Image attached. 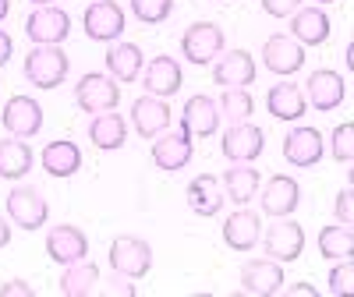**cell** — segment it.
Masks as SVG:
<instances>
[{
	"label": "cell",
	"instance_id": "obj_1",
	"mask_svg": "<svg viewBox=\"0 0 354 297\" xmlns=\"http://www.w3.org/2000/svg\"><path fill=\"white\" fill-rule=\"evenodd\" d=\"M68 71H71V61H68V53L61 46H32L28 57H25V78L36 88L64 85Z\"/></svg>",
	"mask_w": 354,
	"mask_h": 297
},
{
	"label": "cell",
	"instance_id": "obj_2",
	"mask_svg": "<svg viewBox=\"0 0 354 297\" xmlns=\"http://www.w3.org/2000/svg\"><path fill=\"white\" fill-rule=\"evenodd\" d=\"M106 258H110V269L128 276V280H142L153 269V248H149V241H142V237H135V233L113 237Z\"/></svg>",
	"mask_w": 354,
	"mask_h": 297
},
{
	"label": "cell",
	"instance_id": "obj_3",
	"mask_svg": "<svg viewBox=\"0 0 354 297\" xmlns=\"http://www.w3.org/2000/svg\"><path fill=\"white\" fill-rule=\"evenodd\" d=\"M117 103H121V82H113L110 75H96V71L78 78L75 106L82 113H106V110H117Z\"/></svg>",
	"mask_w": 354,
	"mask_h": 297
},
{
	"label": "cell",
	"instance_id": "obj_4",
	"mask_svg": "<svg viewBox=\"0 0 354 297\" xmlns=\"http://www.w3.org/2000/svg\"><path fill=\"white\" fill-rule=\"evenodd\" d=\"M262 251H266V258H277V262H298L305 251V227L294 216H280L266 230Z\"/></svg>",
	"mask_w": 354,
	"mask_h": 297
},
{
	"label": "cell",
	"instance_id": "obj_5",
	"mask_svg": "<svg viewBox=\"0 0 354 297\" xmlns=\"http://www.w3.org/2000/svg\"><path fill=\"white\" fill-rule=\"evenodd\" d=\"M223 46H227V39H223V28L216 21H192L181 36V53L198 68L213 64L223 53Z\"/></svg>",
	"mask_w": 354,
	"mask_h": 297
},
{
	"label": "cell",
	"instance_id": "obj_6",
	"mask_svg": "<svg viewBox=\"0 0 354 297\" xmlns=\"http://www.w3.org/2000/svg\"><path fill=\"white\" fill-rule=\"evenodd\" d=\"M82 25H85V36L93 43H117L128 18H124V8L117 4V0H93V4L85 8Z\"/></svg>",
	"mask_w": 354,
	"mask_h": 297
},
{
	"label": "cell",
	"instance_id": "obj_7",
	"mask_svg": "<svg viewBox=\"0 0 354 297\" xmlns=\"http://www.w3.org/2000/svg\"><path fill=\"white\" fill-rule=\"evenodd\" d=\"M25 36L32 39V46H61L71 36V18L61 8H36L32 15L25 18Z\"/></svg>",
	"mask_w": 354,
	"mask_h": 297
},
{
	"label": "cell",
	"instance_id": "obj_8",
	"mask_svg": "<svg viewBox=\"0 0 354 297\" xmlns=\"http://www.w3.org/2000/svg\"><path fill=\"white\" fill-rule=\"evenodd\" d=\"M262 148H266V135L252 121L227 124V131L220 138V153L227 163H255L262 156Z\"/></svg>",
	"mask_w": 354,
	"mask_h": 297
},
{
	"label": "cell",
	"instance_id": "obj_9",
	"mask_svg": "<svg viewBox=\"0 0 354 297\" xmlns=\"http://www.w3.org/2000/svg\"><path fill=\"white\" fill-rule=\"evenodd\" d=\"M8 220L15 227H21V230H39L50 220V205H46V198L36 188L18 184V188L8 191Z\"/></svg>",
	"mask_w": 354,
	"mask_h": 297
},
{
	"label": "cell",
	"instance_id": "obj_10",
	"mask_svg": "<svg viewBox=\"0 0 354 297\" xmlns=\"http://www.w3.org/2000/svg\"><path fill=\"white\" fill-rule=\"evenodd\" d=\"M241 294L248 297H273L283 290V262L277 258H248L241 265Z\"/></svg>",
	"mask_w": 354,
	"mask_h": 297
},
{
	"label": "cell",
	"instance_id": "obj_11",
	"mask_svg": "<svg viewBox=\"0 0 354 297\" xmlns=\"http://www.w3.org/2000/svg\"><path fill=\"white\" fill-rule=\"evenodd\" d=\"M262 68L273 75H294L305 68V46L290 32H277L262 43Z\"/></svg>",
	"mask_w": 354,
	"mask_h": 297
},
{
	"label": "cell",
	"instance_id": "obj_12",
	"mask_svg": "<svg viewBox=\"0 0 354 297\" xmlns=\"http://www.w3.org/2000/svg\"><path fill=\"white\" fill-rule=\"evenodd\" d=\"M195 156V145H192V131L185 124H177V131H163L156 142H153V163L167 173H177L185 170Z\"/></svg>",
	"mask_w": 354,
	"mask_h": 297
},
{
	"label": "cell",
	"instance_id": "obj_13",
	"mask_svg": "<svg viewBox=\"0 0 354 297\" xmlns=\"http://www.w3.org/2000/svg\"><path fill=\"white\" fill-rule=\"evenodd\" d=\"M0 121H4V131L15 138H36L43 131V106L32 96H11L4 103Z\"/></svg>",
	"mask_w": 354,
	"mask_h": 297
},
{
	"label": "cell",
	"instance_id": "obj_14",
	"mask_svg": "<svg viewBox=\"0 0 354 297\" xmlns=\"http://www.w3.org/2000/svg\"><path fill=\"white\" fill-rule=\"evenodd\" d=\"M326 138L319 135V128H308V124H298L294 131H287L283 138V160L298 170H308V166H319L322 153H326Z\"/></svg>",
	"mask_w": 354,
	"mask_h": 297
},
{
	"label": "cell",
	"instance_id": "obj_15",
	"mask_svg": "<svg viewBox=\"0 0 354 297\" xmlns=\"http://www.w3.org/2000/svg\"><path fill=\"white\" fill-rule=\"evenodd\" d=\"M305 96H308V106H315L319 113H330L337 106H344L347 99V85L337 71L330 68H319L305 78Z\"/></svg>",
	"mask_w": 354,
	"mask_h": 297
},
{
	"label": "cell",
	"instance_id": "obj_16",
	"mask_svg": "<svg viewBox=\"0 0 354 297\" xmlns=\"http://www.w3.org/2000/svg\"><path fill=\"white\" fill-rule=\"evenodd\" d=\"M298 202H301V184L294 181V177L273 173L270 181H266V188H262V213L266 216H273V220L290 216L298 209Z\"/></svg>",
	"mask_w": 354,
	"mask_h": 297
},
{
	"label": "cell",
	"instance_id": "obj_17",
	"mask_svg": "<svg viewBox=\"0 0 354 297\" xmlns=\"http://www.w3.org/2000/svg\"><path fill=\"white\" fill-rule=\"evenodd\" d=\"M46 255H50L57 265L82 262V258H88V237H85L78 227H71V223L50 227V233H46Z\"/></svg>",
	"mask_w": 354,
	"mask_h": 297
},
{
	"label": "cell",
	"instance_id": "obj_18",
	"mask_svg": "<svg viewBox=\"0 0 354 297\" xmlns=\"http://www.w3.org/2000/svg\"><path fill=\"white\" fill-rule=\"evenodd\" d=\"M213 82L223 88H248L255 82V61L248 50H227L213 61Z\"/></svg>",
	"mask_w": 354,
	"mask_h": 297
},
{
	"label": "cell",
	"instance_id": "obj_19",
	"mask_svg": "<svg viewBox=\"0 0 354 297\" xmlns=\"http://www.w3.org/2000/svg\"><path fill=\"white\" fill-rule=\"evenodd\" d=\"M181 82H185L181 64H177L174 57H167V53L153 57V61L145 64V71H142V85H145V93H149V96H160V99L177 96Z\"/></svg>",
	"mask_w": 354,
	"mask_h": 297
},
{
	"label": "cell",
	"instance_id": "obj_20",
	"mask_svg": "<svg viewBox=\"0 0 354 297\" xmlns=\"http://www.w3.org/2000/svg\"><path fill=\"white\" fill-rule=\"evenodd\" d=\"M131 124L142 138H160L163 131H170V106L160 96H138L131 103Z\"/></svg>",
	"mask_w": 354,
	"mask_h": 297
},
{
	"label": "cell",
	"instance_id": "obj_21",
	"mask_svg": "<svg viewBox=\"0 0 354 297\" xmlns=\"http://www.w3.org/2000/svg\"><path fill=\"white\" fill-rule=\"evenodd\" d=\"M220 121H223V113H220V103L213 99V96H192L188 103H185V110H181V124L192 131V138L198 135V138H209V135H216L220 131Z\"/></svg>",
	"mask_w": 354,
	"mask_h": 297
},
{
	"label": "cell",
	"instance_id": "obj_22",
	"mask_svg": "<svg viewBox=\"0 0 354 297\" xmlns=\"http://www.w3.org/2000/svg\"><path fill=\"white\" fill-rule=\"evenodd\" d=\"M259 237H262V216L245 209V205L223 220V245L234 251H252L259 245Z\"/></svg>",
	"mask_w": 354,
	"mask_h": 297
},
{
	"label": "cell",
	"instance_id": "obj_23",
	"mask_svg": "<svg viewBox=\"0 0 354 297\" xmlns=\"http://www.w3.org/2000/svg\"><path fill=\"white\" fill-rule=\"evenodd\" d=\"M103 61H106V75H110L113 82H121V85L142 78V71H145L142 50H138L135 43H121V39L110 43V50L103 53Z\"/></svg>",
	"mask_w": 354,
	"mask_h": 297
},
{
	"label": "cell",
	"instance_id": "obj_24",
	"mask_svg": "<svg viewBox=\"0 0 354 297\" xmlns=\"http://www.w3.org/2000/svg\"><path fill=\"white\" fill-rule=\"evenodd\" d=\"M185 195H188V209H192L195 216H216V213L223 209V202H227L220 177H213V173L192 177V184H188Z\"/></svg>",
	"mask_w": 354,
	"mask_h": 297
},
{
	"label": "cell",
	"instance_id": "obj_25",
	"mask_svg": "<svg viewBox=\"0 0 354 297\" xmlns=\"http://www.w3.org/2000/svg\"><path fill=\"white\" fill-rule=\"evenodd\" d=\"M290 36L301 46H322L330 39V15L319 4L315 8H298L290 15Z\"/></svg>",
	"mask_w": 354,
	"mask_h": 297
},
{
	"label": "cell",
	"instance_id": "obj_26",
	"mask_svg": "<svg viewBox=\"0 0 354 297\" xmlns=\"http://www.w3.org/2000/svg\"><path fill=\"white\" fill-rule=\"evenodd\" d=\"M266 110H270L277 121H301V117L308 113V96L298 85L277 82L270 93H266Z\"/></svg>",
	"mask_w": 354,
	"mask_h": 297
},
{
	"label": "cell",
	"instance_id": "obj_27",
	"mask_svg": "<svg viewBox=\"0 0 354 297\" xmlns=\"http://www.w3.org/2000/svg\"><path fill=\"white\" fill-rule=\"evenodd\" d=\"M39 163L50 177H75L82 170V148L71 142V138H57V142H46L43 153H39Z\"/></svg>",
	"mask_w": 354,
	"mask_h": 297
},
{
	"label": "cell",
	"instance_id": "obj_28",
	"mask_svg": "<svg viewBox=\"0 0 354 297\" xmlns=\"http://www.w3.org/2000/svg\"><path fill=\"white\" fill-rule=\"evenodd\" d=\"M220 184H223V195L234 205H248L259 195L262 177L252 163H230V170H223V177H220Z\"/></svg>",
	"mask_w": 354,
	"mask_h": 297
},
{
	"label": "cell",
	"instance_id": "obj_29",
	"mask_svg": "<svg viewBox=\"0 0 354 297\" xmlns=\"http://www.w3.org/2000/svg\"><path fill=\"white\" fill-rule=\"evenodd\" d=\"M88 138H93L96 148H103V153H113V148H124L128 142V124H124V117L121 113H96L93 121H88Z\"/></svg>",
	"mask_w": 354,
	"mask_h": 297
},
{
	"label": "cell",
	"instance_id": "obj_30",
	"mask_svg": "<svg viewBox=\"0 0 354 297\" xmlns=\"http://www.w3.org/2000/svg\"><path fill=\"white\" fill-rule=\"evenodd\" d=\"M36 156H32V148L25 145V138H4L0 142V177L4 181H21V177L32 170Z\"/></svg>",
	"mask_w": 354,
	"mask_h": 297
},
{
	"label": "cell",
	"instance_id": "obj_31",
	"mask_svg": "<svg viewBox=\"0 0 354 297\" xmlns=\"http://www.w3.org/2000/svg\"><path fill=\"white\" fill-rule=\"evenodd\" d=\"M96 283H103V280H100V269H96V262L82 258V262L64 265V276H61V294H64V297H93V294L100 290Z\"/></svg>",
	"mask_w": 354,
	"mask_h": 297
},
{
	"label": "cell",
	"instance_id": "obj_32",
	"mask_svg": "<svg viewBox=\"0 0 354 297\" xmlns=\"http://www.w3.org/2000/svg\"><path fill=\"white\" fill-rule=\"evenodd\" d=\"M319 255L340 262V258H354V230L337 223V227H322L319 230Z\"/></svg>",
	"mask_w": 354,
	"mask_h": 297
},
{
	"label": "cell",
	"instance_id": "obj_33",
	"mask_svg": "<svg viewBox=\"0 0 354 297\" xmlns=\"http://www.w3.org/2000/svg\"><path fill=\"white\" fill-rule=\"evenodd\" d=\"M216 103H220V113H223L227 124H241L255 113V99H252L248 88H223V96Z\"/></svg>",
	"mask_w": 354,
	"mask_h": 297
},
{
	"label": "cell",
	"instance_id": "obj_34",
	"mask_svg": "<svg viewBox=\"0 0 354 297\" xmlns=\"http://www.w3.org/2000/svg\"><path fill=\"white\" fill-rule=\"evenodd\" d=\"M131 11L142 25H160L174 15V0H131Z\"/></svg>",
	"mask_w": 354,
	"mask_h": 297
},
{
	"label": "cell",
	"instance_id": "obj_35",
	"mask_svg": "<svg viewBox=\"0 0 354 297\" xmlns=\"http://www.w3.org/2000/svg\"><path fill=\"white\" fill-rule=\"evenodd\" d=\"M326 283H330L333 297H354V258H340L330 269Z\"/></svg>",
	"mask_w": 354,
	"mask_h": 297
},
{
	"label": "cell",
	"instance_id": "obj_36",
	"mask_svg": "<svg viewBox=\"0 0 354 297\" xmlns=\"http://www.w3.org/2000/svg\"><path fill=\"white\" fill-rule=\"evenodd\" d=\"M330 156L337 163H351L354 160V121L333 128V135H330Z\"/></svg>",
	"mask_w": 354,
	"mask_h": 297
},
{
	"label": "cell",
	"instance_id": "obj_37",
	"mask_svg": "<svg viewBox=\"0 0 354 297\" xmlns=\"http://www.w3.org/2000/svg\"><path fill=\"white\" fill-rule=\"evenodd\" d=\"M333 213H337V223L351 227L354 230V188H344L333 202Z\"/></svg>",
	"mask_w": 354,
	"mask_h": 297
},
{
	"label": "cell",
	"instance_id": "obj_38",
	"mask_svg": "<svg viewBox=\"0 0 354 297\" xmlns=\"http://www.w3.org/2000/svg\"><path fill=\"white\" fill-rule=\"evenodd\" d=\"M100 294H106V297H135L138 290H135V283L128 280V276H121V273H113L103 287H100Z\"/></svg>",
	"mask_w": 354,
	"mask_h": 297
},
{
	"label": "cell",
	"instance_id": "obj_39",
	"mask_svg": "<svg viewBox=\"0 0 354 297\" xmlns=\"http://www.w3.org/2000/svg\"><path fill=\"white\" fill-rule=\"evenodd\" d=\"M301 8V0H262V11L270 18H290Z\"/></svg>",
	"mask_w": 354,
	"mask_h": 297
},
{
	"label": "cell",
	"instance_id": "obj_40",
	"mask_svg": "<svg viewBox=\"0 0 354 297\" xmlns=\"http://www.w3.org/2000/svg\"><path fill=\"white\" fill-rule=\"evenodd\" d=\"M0 297H36V287L25 280H8L0 283Z\"/></svg>",
	"mask_w": 354,
	"mask_h": 297
},
{
	"label": "cell",
	"instance_id": "obj_41",
	"mask_svg": "<svg viewBox=\"0 0 354 297\" xmlns=\"http://www.w3.org/2000/svg\"><path fill=\"white\" fill-rule=\"evenodd\" d=\"M11 50H15V43H11V36L0 28V68H4L8 61H11Z\"/></svg>",
	"mask_w": 354,
	"mask_h": 297
},
{
	"label": "cell",
	"instance_id": "obj_42",
	"mask_svg": "<svg viewBox=\"0 0 354 297\" xmlns=\"http://www.w3.org/2000/svg\"><path fill=\"white\" fill-rule=\"evenodd\" d=\"M319 290L312 283H290V297H315Z\"/></svg>",
	"mask_w": 354,
	"mask_h": 297
},
{
	"label": "cell",
	"instance_id": "obj_43",
	"mask_svg": "<svg viewBox=\"0 0 354 297\" xmlns=\"http://www.w3.org/2000/svg\"><path fill=\"white\" fill-rule=\"evenodd\" d=\"M8 245H11V223H8V216H0V251Z\"/></svg>",
	"mask_w": 354,
	"mask_h": 297
},
{
	"label": "cell",
	"instance_id": "obj_44",
	"mask_svg": "<svg viewBox=\"0 0 354 297\" xmlns=\"http://www.w3.org/2000/svg\"><path fill=\"white\" fill-rule=\"evenodd\" d=\"M344 64H347V71L354 75V39L347 43V50H344Z\"/></svg>",
	"mask_w": 354,
	"mask_h": 297
},
{
	"label": "cell",
	"instance_id": "obj_45",
	"mask_svg": "<svg viewBox=\"0 0 354 297\" xmlns=\"http://www.w3.org/2000/svg\"><path fill=\"white\" fill-rule=\"evenodd\" d=\"M8 11H11V0H0V21L8 18Z\"/></svg>",
	"mask_w": 354,
	"mask_h": 297
},
{
	"label": "cell",
	"instance_id": "obj_46",
	"mask_svg": "<svg viewBox=\"0 0 354 297\" xmlns=\"http://www.w3.org/2000/svg\"><path fill=\"white\" fill-rule=\"evenodd\" d=\"M347 177H351V188H354V160H351V170H347Z\"/></svg>",
	"mask_w": 354,
	"mask_h": 297
},
{
	"label": "cell",
	"instance_id": "obj_47",
	"mask_svg": "<svg viewBox=\"0 0 354 297\" xmlns=\"http://www.w3.org/2000/svg\"><path fill=\"white\" fill-rule=\"evenodd\" d=\"M32 4H36V8H46V4H53V0H32Z\"/></svg>",
	"mask_w": 354,
	"mask_h": 297
},
{
	"label": "cell",
	"instance_id": "obj_48",
	"mask_svg": "<svg viewBox=\"0 0 354 297\" xmlns=\"http://www.w3.org/2000/svg\"><path fill=\"white\" fill-rule=\"evenodd\" d=\"M315 4H319V8H322V4H333V0H315Z\"/></svg>",
	"mask_w": 354,
	"mask_h": 297
},
{
	"label": "cell",
	"instance_id": "obj_49",
	"mask_svg": "<svg viewBox=\"0 0 354 297\" xmlns=\"http://www.w3.org/2000/svg\"><path fill=\"white\" fill-rule=\"evenodd\" d=\"M216 4H220V0H216Z\"/></svg>",
	"mask_w": 354,
	"mask_h": 297
}]
</instances>
